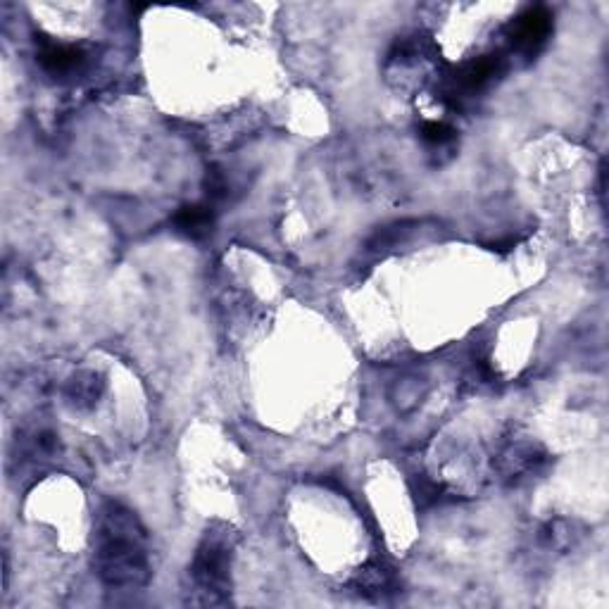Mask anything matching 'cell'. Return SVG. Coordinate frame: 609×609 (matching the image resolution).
<instances>
[{"mask_svg": "<svg viewBox=\"0 0 609 609\" xmlns=\"http://www.w3.org/2000/svg\"><path fill=\"white\" fill-rule=\"evenodd\" d=\"M353 588L360 595H364V598L386 600V598H391V595L398 593L400 581L391 567H386V564H381V562H372V564H367L364 569L357 571Z\"/></svg>", "mask_w": 609, "mask_h": 609, "instance_id": "obj_5", "label": "cell"}, {"mask_svg": "<svg viewBox=\"0 0 609 609\" xmlns=\"http://www.w3.org/2000/svg\"><path fill=\"white\" fill-rule=\"evenodd\" d=\"M238 533L229 524L215 521L200 538L191 562V583L200 605H226L231 595V564H234Z\"/></svg>", "mask_w": 609, "mask_h": 609, "instance_id": "obj_2", "label": "cell"}, {"mask_svg": "<svg viewBox=\"0 0 609 609\" xmlns=\"http://www.w3.org/2000/svg\"><path fill=\"white\" fill-rule=\"evenodd\" d=\"M500 69H502L500 55H481V58L469 62V65L462 69L460 84L464 89H481V86L488 84L495 74H500Z\"/></svg>", "mask_w": 609, "mask_h": 609, "instance_id": "obj_9", "label": "cell"}, {"mask_svg": "<svg viewBox=\"0 0 609 609\" xmlns=\"http://www.w3.org/2000/svg\"><path fill=\"white\" fill-rule=\"evenodd\" d=\"M412 493L414 498H417L419 507H433L438 505V502H443L445 491L441 483L426 479V476H417V479L412 481Z\"/></svg>", "mask_w": 609, "mask_h": 609, "instance_id": "obj_10", "label": "cell"}, {"mask_svg": "<svg viewBox=\"0 0 609 609\" xmlns=\"http://www.w3.org/2000/svg\"><path fill=\"white\" fill-rule=\"evenodd\" d=\"M39 62L53 77H65V74L77 72L84 65L86 53L84 48L72 46V43H43L39 50Z\"/></svg>", "mask_w": 609, "mask_h": 609, "instance_id": "obj_6", "label": "cell"}, {"mask_svg": "<svg viewBox=\"0 0 609 609\" xmlns=\"http://www.w3.org/2000/svg\"><path fill=\"white\" fill-rule=\"evenodd\" d=\"M174 229L191 241H203L215 229V212L207 205H184L172 217Z\"/></svg>", "mask_w": 609, "mask_h": 609, "instance_id": "obj_7", "label": "cell"}, {"mask_svg": "<svg viewBox=\"0 0 609 609\" xmlns=\"http://www.w3.org/2000/svg\"><path fill=\"white\" fill-rule=\"evenodd\" d=\"M552 31V15L543 5L526 10L524 15H519L512 24V43L519 53H524L526 58L536 55L538 50L545 46V41L550 39Z\"/></svg>", "mask_w": 609, "mask_h": 609, "instance_id": "obj_4", "label": "cell"}, {"mask_svg": "<svg viewBox=\"0 0 609 609\" xmlns=\"http://www.w3.org/2000/svg\"><path fill=\"white\" fill-rule=\"evenodd\" d=\"M105 391V381L103 376L96 372H79L69 379L67 384V398L74 407H81V410H89L100 400V395Z\"/></svg>", "mask_w": 609, "mask_h": 609, "instance_id": "obj_8", "label": "cell"}, {"mask_svg": "<svg viewBox=\"0 0 609 609\" xmlns=\"http://www.w3.org/2000/svg\"><path fill=\"white\" fill-rule=\"evenodd\" d=\"M422 138L431 146H445L455 138V129L448 127L445 122H426L422 127Z\"/></svg>", "mask_w": 609, "mask_h": 609, "instance_id": "obj_11", "label": "cell"}, {"mask_svg": "<svg viewBox=\"0 0 609 609\" xmlns=\"http://www.w3.org/2000/svg\"><path fill=\"white\" fill-rule=\"evenodd\" d=\"M548 467V452L538 443L531 441H512L500 450L498 469L502 479L519 483L524 479H533Z\"/></svg>", "mask_w": 609, "mask_h": 609, "instance_id": "obj_3", "label": "cell"}, {"mask_svg": "<svg viewBox=\"0 0 609 609\" xmlns=\"http://www.w3.org/2000/svg\"><path fill=\"white\" fill-rule=\"evenodd\" d=\"M93 569L108 588L136 590L150 581L148 531L134 510L108 500L96 514Z\"/></svg>", "mask_w": 609, "mask_h": 609, "instance_id": "obj_1", "label": "cell"}]
</instances>
